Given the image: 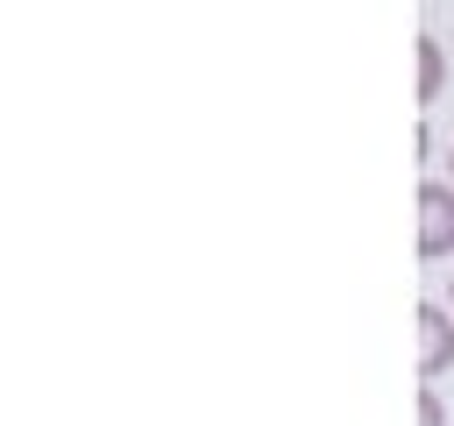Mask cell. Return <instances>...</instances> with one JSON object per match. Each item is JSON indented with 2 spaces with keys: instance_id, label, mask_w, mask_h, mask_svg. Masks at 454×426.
<instances>
[{
  "instance_id": "obj_1",
  "label": "cell",
  "mask_w": 454,
  "mask_h": 426,
  "mask_svg": "<svg viewBox=\"0 0 454 426\" xmlns=\"http://www.w3.org/2000/svg\"><path fill=\"white\" fill-rule=\"evenodd\" d=\"M419 256L426 263H440V256H454V185H419Z\"/></svg>"
},
{
  "instance_id": "obj_2",
  "label": "cell",
  "mask_w": 454,
  "mask_h": 426,
  "mask_svg": "<svg viewBox=\"0 0 454 426\" xmlns=\"http://www.w3.org/2000/svg\"><path fill=\"white\" fill-rule=\"evenodd\" d=\"M411 312H419V369H426V383H433V376L454 369V312L433 305V298H419Z\"/></svg>"
},
{
  "instance_id": "obj_3",
  "label": "cell",
  "mask_w": 454,
  "mask_h": 426,
  "mask_svg": "<svg viewBox=\"0 0 454 426\" xmlns=\"http://www.w3.org/2000/svg\"><path fill=\"white\" fill-rule=\"evenodd\" d=\"M440 92H447V57L433 36H419V106H433Z\"/></svg>"
},
{
  "instance_id": "obj_4",
  "label": "cell",
  "mask_w": 454,
  "mask_h": 426,
  "mask_svg": "<svg viewBox=\"0 0 454 426\" xmlns=\"http://www.w3.org/2000/svg\"><path fill=\"white\" fill-rule=\"evenodd\" d=\"M419 426H454V419H447V405H440V398H433V383H426V390H419Z\"/></svg>"
},
{
  "instance_id": "obj_5",
  "label": "cell",
  "mask_w": 454,
  "mask_h": 426,
  "mask_svg": "<svg viewBox=\"0 0 454 426\" xmlns=\"http://www.w3.org/2000/svg\"><path fill=\"white\" fill-rule=\"evenodd\" d=\"M447 185H454V142H447Z\"/></svg>"
},
{
  "instance_id": "obj_6",
  "label": "cell",
  "mask_w": 454,
  "mask_h": 426,
  "mask_svg": "<svg viewBox=\"0 0 454 426\" xmlns=\"http://www.w3.org/2000/svg\"><path fill=\"white\" fill-rule=\"evenodd\" d=\"M447 312H454V277H447Z\"/></svg>"
}]
</instances>
